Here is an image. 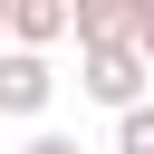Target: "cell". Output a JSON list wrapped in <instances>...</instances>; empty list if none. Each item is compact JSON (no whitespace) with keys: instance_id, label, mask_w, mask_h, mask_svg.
<instances>
[{"instance_id":"obj_7","label":"cell","mask_w":154,"mask_h":154,"mask_svg":"<svg viewBox=\"0 0 154 154\" xmlns=\"http://www.w3.org/2000/svg\"><path fill=\"white\" fill-rule=\"evenodd\" d=\"M125 19H135V38H144V29H154V0H125Z\"/></svg>"},{"instance_id":"obj_6","label":"cell","mask_w":154,"mask_h":154,"mask_svg":"<svg viewBox=\"0 0 154 154\" xmlns=\"http://www.w3.org/2000/svg\"><path fill=\"white\" fill-rule=\"evenodd\" d=\"M19 154H77V135H58V125H38V135H29Z\"/></svg>"},{"instance_id":"obj_4","label":"cell","mask_w":154,"mask_h":154,"mask_svg":"<svg viewBox=\"0 0 154 154\" xmlns=\"http://www.w3.org/2000/svg\"><path fill=\"white\" fill-rule=\"evenodd\" d=\"M67 38L77 48H116V38H135V19H125V0H67Z\"/></svg>"},{"instance_id":"obj_5","label":"cell","mask_w":154,"mask_h":154,"mask_svg":"<svg viewBox=\"0 0 154 154\" xmlns=\"http://www.w3.org/2000/svg\"><path fill=\"white\" fill-rule=\"evenodd\" d=\"M116 154H154V96L116 116Z\"/></svg>"},{"instance_id":"obj_2","label":"cell","mask_w":154,"mask_h":154,"mask_svg":"<svg viewBox=\"0 0 154 154\" xmlns=\"http://www.w3.org/2000/svg\"><path fill=\"white\" fill-rule=\"evenodd\" d=\"M48 96H58V67L38 48H0V116H48Z\"/></svg>"},{"instance_id":"obj_1","label":"cell","mask_w":154,"mask_h":154,"mask_svg":"<svg viewBox=\"0 0 154 154\" xmlns=\"http://www.w3.org/2000/svg\"><path fill=\"white\" fill-rule=\"evenodd\" d=\"M77 96H87V106H106V116L144 106V96H154L144 48H135V38H116V48H77Z\"/></svg>"},{"instance_id":"obj_3","label":"cell","mask_w":154,"mask_h":154,"mask_svg":"<svg viewBox=\"0 0 154 154\" xmlns=\"http://www.w3.org/2000/svg\"><path fill=\"white\" fill-rule=\"evenodd\" d=\"M67 38V0H10V48H58Z\"/></svg>"},{"instance_id":"obj_9","label":"cell","mask_w":154,"mask_h":154,"mask_svg":"<svg viewBox=\"0 0 154 154\" xmlns=\"http://www.w3.org/2000/svg\"><path fill=\"white\" fill-rule=\"evenodd\" d=\"M0 38H10V0H0Z\"/></svg>"},{"instance_id":"obj_8","label":"cell","mask_w":154,"mask_h":154,"mask_svg":"<svg viewBox=\"0 0 154 154\" xmlns=\"http://www.w3.org/2000/svg\"><path fill=\"white\" fill-rule=\"evenodd\" d=\"M135 48H144V67H154V29H144V38H135Z\"/></svg>"}]
</instances>
